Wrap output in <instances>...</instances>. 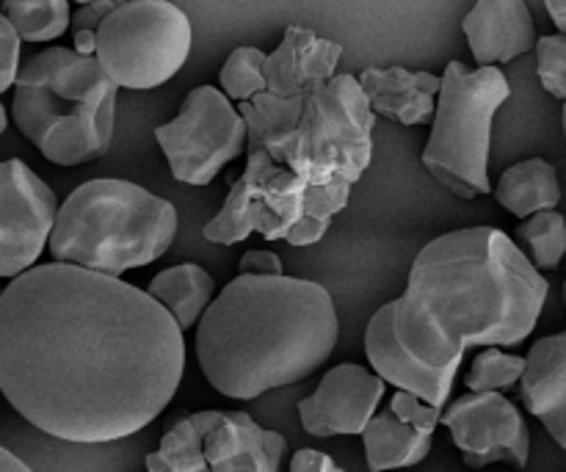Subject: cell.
Listing matches in <instances>:
<instances>
[{
	"label": "cell",
	"instance_id": "cell-14",
	"mask_svg": "<svg viewBox=\"0 0 566 472\" xmlns=\"http://www.w3.org/2000/svg\"><path fill=\"white\" fill-rule=\"evenodd\" d=\"M343 44L321 39L304 25H287L282 42L265 61L269 92L276 97H307L313 88L335 81Z\"/></svg>",
	"mask_w": 566,
	"mask_h": 472
},
{
	"label": "cell",
	"instance_id": "cell-2",
	"mask_svg": "<svg viewBox=\"0 0 566 472\" xmlns=\"http://www.w3.org/2000/svg\"><path fill=\"white\" fill-rule=\"evenodd\" d=\"M547 291L545 276L506 232H446L420 249L403 296L368 321L370 368L387 385L442 409L464 352L528 340Z\"/></svg>",
	"mask_w": 566,
	"mask_h": 472
},
{
	"label": "cell",
	"instance_id": "cell-29",
	"mask_svg": "<svg viewBox=\"0 0 566 472\" xmlns=\"http://www.w3.org/2000/svg\"><path fill=\"white\" fill-rule=\"evenodd\" d=\"M536 72L547 94L566 103V36H539L536 42Z\"/></svg>",
	"mask_w": 566,
	"mask_h": 472
},
{
	"label": "cell",
	"instance_id": "cell-26",
	"mask_svg": "<svg viewBox=\"0 0 566 472\" xmlns=\"http://www.w3.org/2000/svg\"><path fill=\"white\" fill-rule=\"evenodd\" d=\"M265 61L269 55L260 48L252 44H243L230 53V59L224 61L219 72L221 92L232 99V103H249L258 94L269 92V81H265Z\"/></svg>",
	"mask_w": 566,
	"mask_h": 472
},
{
	"label": "cell",
	"instance_id": "cell-5",
	"mask_svg": "<svg viewBox=\"0 0 566 472\" xmlns=\"http://www.w3.org/2000/svg\"><path fill=\"white\" fill-rule=\"evenodd\" d=\"M177 224L169 199L127 180H88L61 204L48 249L55 263L122 276L164 258Z\"/></svg>",
	"mask_w": 566,
	"mask_h": 472
},
{
	"label": "cell",
	"instance_id": "cell-9",
	"mask_svg": "<svg viewBox=\"0 0 566 472\" xmlns=\"http://www.w3.org/2000/svg\"><path fill=\"white\" fill-rule=\"evenodd\" d=\"M310 182L274 160L263 147L247 149V169L227 193L219 213L205 224L210 243L235 247L252 232L265 241H285L307 210Z\"/></svg>",
	"mask_w": 566,
	"mask_h": 472
},
{
	"label": "cell",
	"instance_id": "cell-1",
	"mask_svg": "<svg viewBox=\"0 0 566 472\" xmlns=\"http://www.w3.org/2000/svg\"><path fill=\"white\" fill-rule=\"evenodd\" d=\"M182 370V326L119 276L53 260L0 293L3 396L55 440L97 445L147 429Z\"/></svg>",
	"mask_w": 566,
	"mask_h": 472
},
{
	"label": "cell",
	"instance_id": "cell-11",
	"mask_svg": "<svg viewBox=\"0 0 566 472\" xmlns=\"http://www.w3.org/2000/svg\"><path fill=\"white\" fill-rule=\"evenodd\" d=\"M61 204L53 188L20 158L0 166V276L17 280L36 269L50 247Z\"/></svg>",
	"mask_w": 566,
	"mask_h": 472
},
{
	"label": "cell",
	"instance_id": "cell-38",
	"mask_svg": "<svg viewBox=\"0 0 566 472\" xmlns=\"http://www.w3.org/2000/svg\"><path fill=\"white\" fill-rule=\"evenodd\" d=\"M564 136H566V103H564Z\"/></svg>",
	"mask_w": 566,
	"mask_h": 472
},
{
	"label": "cell",
	"instance_id": "cell-33",
	"mask_svg": "<svg viewBox=\"0 0 566 472\" xmlns=\"http://www.w3.org/2000/svg\"><path fill=\"white\" fill-rule=\"evenodd\" d=\"M291 472H343V468H337L332 457H326L324 451L302 448V451L293 453Z\"/></svg>",
	"mask_w": 566,
	"mask_h": 472
},
{
	"label": "cell",
	"instance_id": "cell-25",
	"mask_svg": "<svg viewBox=\"0 0 566 472\" xmlns=\"http://www.w3.org/2000/svg\"><path fill=\"white\" fill-rule=\"evenodd\" d=\"M352 182L348 180H332L324 186H310L307 191V210H304V219L298 221L296 230L285 238L291 247H313L329 230L332 219L340 213L348 204L352 197Z\"/></svg>",
	"mask_w": 566,
	"mask_h": 472
},
{
	"label": "cell",
	"instance_id": "cell-10",
	"mask_svg": "<svg viewBox=\"0 0 566 472\" xmlns=\"http://www.w3.org/2000/svg\"><path fill=\"white\" fill-rule=\"evenodd\" d=\"M155 141L177 182L210 186L227 164L249 149V127L221 88L197 86L175 119L155 127Z\"/></svg>",
	"mask_w": 566,
	"mask_h": 472
},
{
	"label": "cell",
	"instance_id": "cell-35",
	"mask_svg": "<svg viewBox=\"0 0 566 472\" xmlns=\"http://www.w3.org/2000/svg\"><path fill=\"white\" fill-rule=\"evenodd\" d=\"M545 9L551 14V20L556 22L558 31L566 36V0H545Z\"/></svg>",
	"mask_w": 566,
	"mask_h": 472
},
{
	"label": "cell",
	"instance_id": "cell-18",
	"mask_svg": "<svg viewBox=\"0 0 566 472\" xmlns=\"http://www.w3.org/2000/svg\"><path fill=\"white\" fill-rule=\"evenodd\" d=\"M520 387L525 409L566 451V329L534 343Z\"/></svg>",
	"mask_w": 566,
	"mask_h": 472
},
{
	"label": "cell",
	"instance_id": "cell-23",
	"mask_svg": "<svg viewBox=\"0 0 566 472\" xmlns=\"http://www.w3.org/2000/svg\"><path fill=\"white\" fill-rule=\"evenodd\" d=\"M249 127V147H263L282 164L287 138L298 127L304 111V97H276L263 92L249 103L238 105Z\"/></svg>",
	"mask_w": 566,
	"mask_h": 472
},
{
	"label": "cell",
	"instance_id": "cell-4",
	"mask_svg": "<svg viewBox=\"0 0 566 472\" xmlns=\"http://www.w3.org/2000/svg\"><path fill=\"white\" fill-rule=\"evenodd\" d=\"M119 86L97 55L48 48L17 77L11 119L17 130L55 166L103 158L114 141Z\"/></svg>",
	"mask_w": 566,
	"mask_h": 472
},
{
	"label": "cell",
	"instance_id": "cell-27",
	"mask_svg": "<svg viewBox=\"0 0 566 472\" xmlns=\"http://www.w3.org/2000/svg\"><path fill=\"white\" fill-rule=\"evenodd\" d=\"M517 238L528 243L536 269H558L566 254V219L558 210H545L517 227Z\"/></svg>",
	"mask_w": 566,
	"mask_h": 472
},
{
	"label": "cell",
	"instance_id": "cell-34",
	"mask_svg": "<svg viewBox=\"0 0 566 472\" xmlns=\"http://www.w3.org/2000/svg\"><path fill=\"white\" fill-rule=\"evenodd\" d=\"M72 48L83 55H97V31L72 33Z\"/></svg>",
	"mask_w": 566,
	"mask_h": 472
},
{
	"label": "cell",
	"instance_id": "cell-28",
	"mask_svg": "<svg viewBox=\"0 0 566 472\" xmlns=\"http://www.w3.org/2000/svg\"><path fill=\"white\" fill-rule=\"evenodd\" d=\"M525 368H528V359L514 357V354H503L497 346L484 348V352L473 359V365H470L468 390L470 392L506 390V387L523 381Z\"/></svg>",
	"mask_w": 566,
	"mask_h": 472
},
{
	"label": "cell",
	"instance_id": "cell-6",
	"mask_svg": "<svg viewBox=\"0 0 566 472\" xmlns=\"http://www.w3.org/2000/svg\"><path fill=\"white\" fill-rule=\"evenodd\" d=\"M509 97L512 86L501 66L468 70L462 61H451L442 72L437 116L420 160L457 197L490 193L492 122Z\"/></svg>",
	"mask_w": 566,
	"mask_h": 472
},
{
	"label": "cell",
	"instance_id": "cell-17",
	"mask_svg": "<svg viewBox=\"0 0 566 472\" xmlns=\"http://www.w3.org/2000/svg\"><path fill=\"white\" fill-rule=\"evenodd\" d=\"M205 457L213 472H280L285 437L260 429L243 412H221L205 440Z\"/></svg>",
	"mask_w": 566,
	"mask_h": 472
},
{
	"label": "cell",
	"instance_id": "cell-16",
	"mask_svg": "<svg viewBox=\"0 0 566 472\" xmlns=\"http://www.w3.org/2000/svg\"><path fill=\"white\" fill-rule=\"evenodd\" d=\"M374 114L398 125H429L437 116L442 77L434 72H412L407 66H368L359 75Z\"/></svg>",
	"mask_w": 566,
	"mask_h": 472
},
{
	"label": "cell",
	"instance_id": "cell-20",
	"mask_svg": "<svg viewBox=\"0 0 566 472\" xmlns=\"http://www.w3.org/2000/svg\"><path fill=\"white\" fill-rule=\"evenodd\" d=\"M147 293L158 298L171 318L182 326V332L197 326L216 302V282L202 265L180 263L153 276Z\"/></svg>",
	"mask_w": 566,
	"mask_h": 472
},
{
	"label": "cell",
	"instance_id": "cell-21",
	"mask_svg": "<svg viewBox=\"0 0 566 472\" xmlns=\"http://www.w3.org/2000/svg\"><path fill=\"white\" fill-rule=\"evenodd\" d=\"M370 472L415 468L431 453V434L398 420L392 412L376 415L363 434Z\"/></svg>",
	"mask_w": 566,
	"mask_h": 472
},
{
	"label": "cell",
	"instance_id": "cell-15",
	"mask_svg": "<svg viewBox=\"0 0 566 472\" xmlns=\"http://www.w3.org/2000/svg\"><path fill=\"white\" fill-rule=\"evenodd\" d=\"M462 31L479 66L509 64L539 42L525 0H475Z\"/></svg>",
	"mask_w": 566,
	"mask_h": 472
},
{
	"label": "cell",
	"instance_id": "cell-7",
	"mask_svg": "<svg viewBox=\"0 0 566 472\" xmlns=\"http://www.w3.org/2000/svg\"><path fill=\"white\" fill-rule=\"evenodd\" d=\"M374 122L376 114L359 77L337 75L304 97L302 119L287 138L282 164L310 186L332 180L354 186L370 166Z\"/></svg>",
	"mask_w": 566,
	"mask_h": 472
},
{
	"label": "cell",
	"instance_id": "cell-39",
	"mask_svg": "<svg viewBox=\"0 0 566 472\" xmlns=\"http://www.w3.org/2000/svg\"><path fill=\"white\" fill-rule=\"evenodd\" d=\"M562 298H564V304H566V280H564V293H562Z\"/></svg>",
	"mask_w": 566,
	"mask_h": 472
},
{
	"label": "cell",
	"instance_id": "cell-8",
	"mask_svg": "<svg viewBox=\"0 0 566 472\" xmlns=\"http://www.w3.org/2000/svg\"><path fill=\"white\" fill-rule=\"evenodd\" d=\"M191 20L169 0H133L97 28V61L119 88L164 86L191 53Z\"/></svg>",
	"mask_w": 566,
	"mask_h": 472
},
{
	"label": "cell",
	"instance_id": "cell-36",
	"mask_svg": "<svg viewBox=\"0 0 566 472\" xmlns=\"http://www.w3.org/2000/svg\"><path fill=\"white\" fill-rule=\"evenodd\" d=\"M0 472H33V470L28 468V464H22L14 453L3 448V451H0Z\"/></svg>",
	"mask_w": 566,
	"mask_h": 472
},
{
	"label": "cell",
	"instance_id": "cell-3",
	"mask_svg": "<svg viewBox=\"0 0 566 472\" xmlns=\"http://www.w3.org/2000/svg\"><path fill=\"white\" fill-rule=\"evenodd\" d=\"M337 335L340 321L324 285L238 274L199 321L197 359L216 392L252 401L315 374Z\"/></svg>",
	"mask_w": 566,
	"mask_h": 472
},
{
	"label": "cell",
	"instance_id": "cell-37",
	"mask_svg": "<svg viewBox=\"0 0 566 472\" xmlns=\"http://www.w3.org/2000/svg\"><path fill=\"white\" fill-rule=\"evenodd\" d=\"M75 3L77 6H88V3H92V0H75Z\"/></svg>",
	"mask_w": 566,
	"mask_h": 472
},
{
	"label": "cell",
	"instance_id": "cell-22",
	"mask_svg": "<svg viewBox=\"0 0 566 472\" xmlns=\"http://www.w3.org/2000/svg\"><path fill=\"white\" fill-rule=\"evenodd\" d=\"M221 412H193L177 420L160 440V448L147 457V472H213L205 457V440L219 423Z\"/></svg>",
	"mask_w": 566,
	"mask_h": 472
},
{
	"label": "cell",
	"instance_id": "cell-30",
	"mask_svg": "<svg viewBox=\"0 0 566 472\" xmlns=\"http://www.w3.org/2000/svg\"><path fill=\"white\" fill-rule=\"evenodd\" d=\"M390 412L396 415L398 420H403V423L426 431V434H434L437 426L442 423V409L431 407V403H426L423 398L412 396V392H403V390H398L396 396H392Z\"/></svg>",
	"mask_w": 566,
	"mask_h": 472
},
{
	"label": "cell",
	"instance_id": "cell-31",
	"mask_svg": "<svg viewBox=\"0 0 566 472\" xmlns=\"http://www.w3.org/2000/svg\"><path fill=\"white\" fill-rule=\"evenodd\" d=\"M0 53H3V61H0V92H9V88L17 86V77L22 72V36L6 17H0Z\"/></svg>",
	"mask_w": 566,
	"mask_h": 472
},
{
	"label": "cell",
	"instance_id": "cell-13",
	"mask_svg": "<svg viewBox=\"0 0 566 472\" xmlns=\"http://www.w3.org/2000/svg\"><path fill=\"white\" fill-rule=\"evenodd\" d=\"M385 385L376 370L343 363L321 379L318 390L298 403V418L313 437H354L365 434L376 418Z\"/></svg>",
	"mask_w": 566,
	"mask_h": 472
},
{
	"label": "cell",
	"instance_id": "cell-32",
	"mask_svg": "<svg viewBox=\"0 0 566 472\" xmlns=\"http://www.w3.org/2000/svg\"><path fill=\"white\" fill-rule=\"evenodd\" d=\"M241 274H252V276H282V260L280 254L265 252V249H249L247 254L241 258Z\"/></svg>",
	"mask_w": 566,
	"mask_h": 472
},
{
	"label": "cell",
	"instance_id": "cell-19",
	"mask_svg": "<svg viewBox=\"0 0 566 472\" xmlns=\"http://www.w3.org/2000/svg\"><path fill=\"white\" fill-rule=\"evenodd\" d=\"M495 199L503 210L517 219H531L545 210H556V204L562 202V182L547 160H520L501 175Z\"/></svg>",
	"mask_w": 566,
	"mask_h": 472
},
{
	"label": "cell",
	"instance_id": "cell-24",
	"mask_svg": "<svg viewBox=\"0 0 566 472\" xmlns=\"http://www.w3.org/2000/svg\"><path fill=\"white\" fill-rule=\"evenodd\" d=\"M3 17L17 28L22 42H55L72 28L70 0H6Z\"/></svg>",
	"mask_w": 566,
	"mask_h": 472
},
{
	"label": "cell",
	"instance_id": "cell-12",
	"mask_svg": "<svg viewBox=\"0 0 566 472\" xmlns=\"http://www.w3.org/2000/svg\"><path fill=\"white\" fill-rule=\"evenodd\" d=\"M442 426L451 431L453 445L464 464L473 470L495 462H512L523 470L531 457V434L523 415L501 392H470L451 403L442 415Z\"/></svg>",
	"mask_w": 566,
	"mask_h": 472
}]
</instances>
